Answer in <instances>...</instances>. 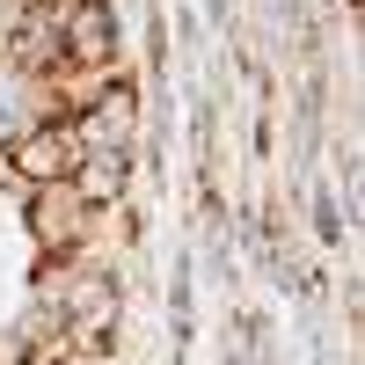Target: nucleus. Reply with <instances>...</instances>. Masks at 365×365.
<instances>
[{
    "mask_svg": "<svg viewBox=\"0 0 365 365\" xmlns=\"http://www.w3.org/2000/svg\"><path fill=\"white\" fill-rule=\"evenodd\" d=\"M29 299L58 322V344H110L117 322H125V285L96 249L66 256V263H37L29 270Z\"/></svg>",
    "mask_w": 365,
    "mask_h": 365,
    "instance_id": "nucleus-1",
    "label": "nucleus"
},
{
    "mask_svg": "<svg viewBox=\"0 0 365 365\" xmlns=\"http://www.w3.org/2000/svg\"><path fill=\"white\" fill-rule=\"evenodd\" d=\"M15 227H22L29 249H37V263H66V256H88L103 241V212L88 205L73 182H37V190H22V205H15Z\"/></svg>",
    "mask_w": 365,
    "mask_h": 365,
    "instance_id": "nucleus-2",
    "label": "nucleus"
},
{
    "mask_svg": "<svg viewBox=\"0 0 365 365\" xmlns=\"http://www.w3.org/2000/svg\"><path fill=\"white\" fill-rule=\"evenodd\" d=\"M58 15V73H125V8L117 0H51Z\"/></svg>",
    "mask_w": 365,
    "mask_h": 365,
    "instance_id": "nucleus-3",
    "label": "nucleus"
},
{
    "mask_svg": "<svg viewBox=\"0 0 365 365\" xmlns=\"http://www.w3.org/2000/svg\"><path fill=\"white\" fill-rule=\"evenodd\" d=\"M73 168H81V139H73L66 117H37L22 139L0 146V175H8L15 190H37V182H73Z\"/></svg>",
    "mask_w": 365,
    "mask_h": 365,
    "instance_id": "nucleus-4",
    "label": "nucleus"
},
{
    "mask_svg": "<svg viewBox=\"0 0 365 365\" xmlns=\"http://www.w3.org/2000/svg\"><path fill=\"white\" fill-rule=\"evenodd\" d=\"M37 117H58V81L15 66V58H0V146L22 139Z\"/></svg>",
    "mask_w": 365,
    "mask_h": 365,
    "instance_id": "nucleus-5",
    "label": "nucleus"
},
{
    "mask_svg": "<svg viewBox=\"0 0 365 365\" xmlns=\"http://www.w3.org/2000/svg\"><path fill=\"white\" fill-rule=\"evenodd\" d=\"M307 220H314V249H336L344 241V220H336V197L314 182V197H307Z\"/></svg>",
    "mask_w": 365,
    "mask_h": 365,
    "instance_id": "nucleus-6",
    "label": "nucleus"
},
{
    "mask_svg": "<svg viewBox=\"0 0 365 365\" xmlns=\"http://www.w3.org/2000/svg\"><path fill=\"white\" fill-rule=\"evenodd\" d=\"M44 365H117V351L110 344H58Z\"/></svg>",
    "mask_w": 365,
    "mask_h": 365,
    "instance_id": "nucleus-7",
    "label": "nucleus"
},
{
    "mask_svg": "<svg viewBox=\"0 0 365 365\" xmlns=\"http://www.w3.org/2000/svg\"><path fill=\"white\" fill-rule=\"evenodd\" d=\"M29 8H37V0H0V58H8V44H15V29H22Z\"/></svg>",
    "mask_w": 365,
    "mask_h": 365,
    "instance_id": "nucleus-8",
    "label": "nucleus"
},
{
    "mask_svg": "<svg viewBox=\"0 0 365 365\" xmlns=\"http://www.w3.org/2000/svg\"><path fill=\"white\" fill-rule=\"evenodd\" d=\"M205 15H212V22H227V15H234V8H227V0H205Z\"/></svg>",
    "mask_w": 365,
    "mask_h": 365,
    "instance_id": "nucleus-9",
    "label": "nucleus"
},
{
    "mask_svg": "<svg viewBox=\"0 0 365 365\" xmlns=\"http://www.w3.org/2000/svg\"><path fill=\"white\" fill-rule=\"evenodd\" d=\"M336 8H344V15H358V8H365V0H336Z\"/></svg>",
    "mask_w": 365,
    "mask_h": 365,
    "instance_id": "nucleus-10",
    "label": "nucleus"
}]
</instances>
